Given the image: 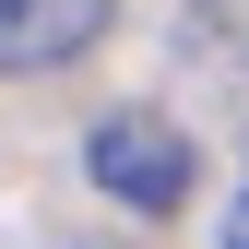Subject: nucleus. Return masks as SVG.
I'll list each match as a JSON object with an SVG mask.
<instances>
[{"mask_svg": "<svg viewBox=\"0 0 249 249\" xmlns=\"http://www.w3.org/2000/svg\"><path fill=\"white\" fill-rule=\"evenodd\" d=\"M83 166H95L107 202H131V213H178V202H190V178H202V154H190V131H178V119L119 107V119H95Z\"/></svg>", "mask_w": 249, "mask_h": 249, "instance_id": "1", "label": "nucleus"}, {"mask_svg": "<svg viewBox=\"0 0 249 249\" xmlns=\"http://www.w3.org/2000/svg\"><path fill=\"white\" fill-rule=\"evenodd\" d=\"M107 36V0H0V71H59Z\"/></svg>", "mask_w": 249, "mask_h": 249, "instance_id": "2", "label": "nucleus"}, {"mask_svg": "<svg viewBox=\"0 0 249 249\" xmlns=\"http://www.w3.org/2000/svg\"><path fill=\"white\" fill-rule=\"evenodd\" d=\"M226 249H249V190H237V202H226Z\"/></svg>", "mask_w": 249, "mask_h": 249, "instance_id": "3", "label": "nucleus"}]
</instances>
